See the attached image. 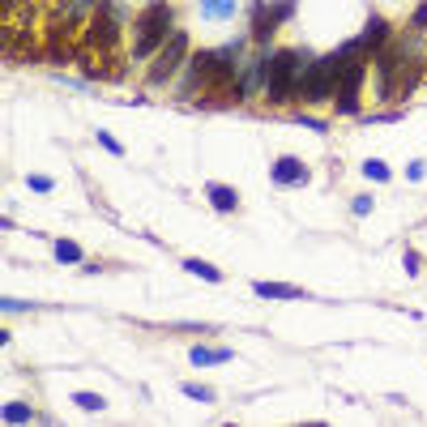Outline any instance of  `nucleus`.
I'll list each match as a JSON object with an SVG mask.
<instances>
[{
    "instance_id": "11",
    "label": "nucleus",
    "mask_w": 427,
    "mask_h": 427,
    "mask_svg": "<svg viewBox=\"0 0 427 427\" xmlns=\"http://www.w3.org/2000/svg\"><path fill=\"white\" fill-rule=\"evenodd\" d=\"M86 43H90L94 51H115V43H120V21H115V17H107V13L98 9V13L90 17Z\"/></svg>"
},
{
    "instance_id": "14",
    "label": "nucleus",
    "mask_w": 427,
    "mask_h": 427,
    "mask_svg": "<svg viewBox=\"0 0 427 427\" xmlns=\"http://www.w3.org/2000/svg\"><path fill=\"white\" fill-rule=\"evenodd\" d=\"M252 295H261V299H308L299 287H287V282H252Z\"/></svg>"
},
{
    "instance_id": "15",
    "label": "nucleus",
    "mask_w": 427,
    "mask_h": 427,
    "mask_svg": "<svg viewBox=\"0 0 427 427\" xmlns=\"http://www.w3.org/2000/svg\"><path fill=\"white\" fill-rule=\"evenodd\" d=\"M192 364H197V368H210V364H231V351H227V346H192Z\"/></svg>"
},
{
    "instance_id": "17",
    "label": "nucleus",
    "mask_w": 427,
    "mask_h": 427,
    "mask_svg": "<svg viewBox=\"0 0 427 427\" xmlns=\"http://www.w3.org/2000/svg\"><path fill=\"white\" fill-rule=\"evenodd\" d=\"M184 269H188L192 278H205V282H222V269H218V265H210V261H201V257H188V261H184Z\"/></svg>"
},
{
    "instance_id": "2",
    "label": "nucleus",
    "mask_w": 427,
    "mask_h": 427,
    "mask_svg": "<svg viewBox=\"0 0 427 427\" xmlns=\"http://www.w3.org/2000/svg\"><path fill=\"white\" fill-rule=\"evenodd\" d=\"M372 60H376L381 98H406L419 86V77H423V56H419L415 38H389Z\"/></svg>"
},
{
    "instance_id": "28",
    "label": "nucleus",
    "mask_w": 427,
    "mask_h": 427,
    "mask_svg": "<svg viewBox=\"0 0 427 427\" xmlns=\"http://www.w3.org/2000/svg\"><path fill=\"white\" fill-rule=\"evenodd\" d=\"M406 175H411V180H423V175H427V163H411V167H406Z\"/></svg>"
},
{
    "instance_id": "10",
    "label": "nucleus",
    "mask_w": 427,
    "mask_h": 427,
    "mask_svg": "<svg viewBox=\"0 0 427 427\" xmlns=\"http://www.w3.org/2000/svg\"><path fill=\"white\" fill-rule=\"evenodd\" d=\"M389 38H393V30H389V21H385V17H368V26H364V34H359V38H351V43H342V47L368 60V56H376V51H381V47L389 43Z\"/></svg>"
},
{
    "instance_id": "3",
    "label": "nucleus",
    "mask_w": 427,
    "mask_h": 427,
    "mask_svg": "<svg viewBox=\"0 0 427 427\" xmlns=\"http://www.w3.org/2000/svg\"><path fill=\"white\" fill-rule=\"evenodd\" d=\"M308 64H312V56L299 51V47L274 51L269 56V77H265V103H274V107L295 103V86H299V77H304Z\"/></svg>"
},
{
    "instance_id": "24",
    "label": "nucleus",
    "mask_w": 427,
    "mask_h": 427,
    "mask_svg": "<svg viewBox=\"0 0 427 427\" xmlns=\"http://www.w3.org/2000/svg\"><path fill=\"white\" fill-rule=\"evenodd\" d=\"M26 188H34V192H51L56 180H51V175H26Z\"/></svg>"
},
{
    "instance_id": "5",
    "label": "nucleus",
    "mask_w": 427,
    "mask_h": 427,
    "mask_svg": "<svg viewBox=\"0 0 427 427\" xmlns=\"http://www.w3.org/2000/svg\"><path fill=\"white\" fill-rule=\"evenodd\" d=\"M175 21V13H171V4L167 0H150L141 13H137V21H133V60H154V51L167 43V34L175 30L171 26Z\"/></svg>"
},
{
    "instance_id": "13",
    "label": "nucleus",
    "mask_w": 427,
    "mask_h": 427,
    "mask_svg": "<svg viewBox=\"0 0 427 427\" xmlns=\"http://www.w3.org/2000/svg\"><path fill=\"white\" fill-rule=\"evenodd\" d=\"M205 197H210V205H214L218 214H235V210H240V192H235L231 184H205Z\"/></svg>"
},
{
    "instance_id": "19",
    "label": "nucleus",
    "mask_w": 427,
    "mask_h": 427,
    "mask_svg": "<svg viewBox=\"0 0 427 427\" xmlns=\"http://www.w3.org/2000/svg\"><path fill=\"white\" fill-rule=\"evenodd\" d=\"M0 419H4V423H30L34 411H30L26 402H4V406H0Z\"/></svg>"
},
{
    "instance_id": "25",
    "label": "nucleus",
    "mask_w": 427,
    "mask_h": 427,
    "mask_svg": "<svg viewBox=\"0 0 427 427\" xmlns=\"http://www.w3.org/2000/svg\"><path fill=\"white\" fill-rule=\"evenodd\" d=\"M402 261H406V274H411V278H419V269H423V265H419V252H415V248H406V257H402Z\"/></svg>"
},
{
    "instance_id": "26",
    "label": "nucleus",
    "mask_w": 427,
    "mask_h": 427,
    "mask_svg": "<svg viewBox=\"0 0 427 427\" xmlns=\"http://www.w3.org/2000/svg\"><path fill=\"white\" fill-rule=\"evenodd\" d=\"M411 30H415V34H419V30H427V4H419V9H415V17H411Z\"/></svg>"
},
{
    "instance_id": "23",
    "label": "nucleus",
    "mask_w": 427,
    "mask_h": 427,
    "mask_svg": "<svg viewBox=\"0 0 427 427\" xmlns=\"http://www.w3.org/2000/svg\"><path fill=\"white\" fill-rule=\"evenodd\" d=\"M98 145H103L107 154H115V158H124V145H120V141H115L111 133H103V128H98Z\"/></svg>"
},
{
    "instance_id": "8",
    "label": "nucleus",
    "mask_w": 427,
    "mask_h": 427,
    "mask_svg": "<svg viewBox=\"0 0 427 427\" xmlns=\"http://www.w3.org/2000/svg\"><path fill=\"white\" fill-rule=\"evenodd\" d=\"M342 51H346V47H342ZM364 73H368V60L355 56V51H346V64H342V73H338V103H334L338 115H355V111H359V86H364Z\"/></svg>"
},
{
    "instance_id": "4",
    "label": "nucleus",
    "mask_w": 427,
    "mask_h": 427,
    "mask_svg": "<svg viewBox=\"0 0 427 427\" xmlns=\"http://www.w3.org/2000/svg\"><path fill=\"white\" fill-rule=\"evenodd\" d=\"M342 64H346V51H342V47L329 51V56H312V64L304 68V77H299V86H295V98H299L304 107L329 103V98L338 94V73H342Z\"/></svg>"
},
{
    "instance_id": "21",
    "label": "nucleus",
    "mask_w": 427,
    "mask_h": 427,
    "mask_svg": "<svg viewBox=\"0 0 427 427\" xmlns=\"http://www.w3.org/2000/svg\"><path fill=\"white\" fill-rule=\"evenodd\" d=\"M364 175H368V180H376V184H389V180H393V171H389L381 158H368V163H364Z\"/></svg>"
},
{
    "instance_id": "22",
    "label": "nucleus",
    "mask_w": 427,
    "mask_h": 427,
    "mask_svg": "<svg viewBox=\"0 0 427 427\" xmlns=\"http://www.w3.org/2000/svg\"><path fill=\"white\" fill-rule=\"evenodd\" d=\"M73 406H77V411H86V415H98L107 402H103L98 393H73Z\"/></svg>"
},
{
    "instance_id": "6",
    "label": "nucleus",
    "mask_w": 427,
    "mask_h": 427,
    "mask_svg": "<svg viewBox=\"0 0 427 427\" xmlns=\"http://www.w3.org/2000/svg\"><path fill=\"white\" fill-rule=\"evenodd\" d=\"M184 64H188V34H184V30H171L167 43L154 51L145 81H150V86H167V81H175V73H180Z\"/></svg>"
},
{
    "instance_id": "20",
    "label": "nucleus",
    "mask_w": 427,
    "mask_h": 427,
    "mask_svg": "<svg viewBox=\"0 0 427 427\" xmlns=\"http://www.w3.org/2000/svg\"><path fill=\"white\" fill-rule=\"evenodd\" d=\"M184 398H192V402H205V406H214V402H218V393H214L210 385H197V381H184Z\"/></svg>"
},
{
    "instance_id": "16",
    "label": "nucleus",
    "mask_w": 427,
    "mask_h": 427,
    "mask_svg": "<svg viewBox=\"0 0 427 427\" xmlns=\"http://www.w3.org/2000/svg\"><path fill=\"white\" fill-rule=\"evenodd\" d=\"M56 261H64V265H86V252H81L77 240H56Z\"/></svg>"
},
{
    "instance_id": "7",
    "label": "nucleus",
    "mask_w": 427,
    "mask_h": 427,
    "mask_svg": "<svg viewBox=\"0 0 427 427\" xmlns=\"http://www.w3.org/2000/svg\"><path fill=\"white\" fill-rule=\"evenodd\" d=\"M295 17V0H257L252 4V30H248V38L252 43H261V47H269V38L278 34V26L282 21H291Z\"/></svg>"
},
{
    "instance_id": "27",
    "label": "nucleus",
    "mask_w": 427,
    "mask_h": 427,
    "mask_svg": "<svg viewBox=\"0 0 427 427\" xmlns=\"http://www.w3.org/2000/svg\"><path fill=\"white\" fill-rule=\"evenodd\" d=\"M372 210H376L372 197H355V214H372Z\"/></svg>"
},
{
    "instance_id": "1",
    "label": "nucleus",
    "mask_w": 427,
    "mask_h": 427,
    "mask_svg": "<svg viewBox=\"0 0 427 427\" xmlns=\"http://www.w3.org/2000/svg\"><path fill=\"white\" fill-rule=\"evenodd\" d=\"M240 60H244V38H231V43H222V47H214V51H192L188 64H184L180 98L192 103V98H201L210 86H218V81H235Z\"/></svg>"
},
{
    "instance_id": "18",
    "label": "nucleus",
    "mask_w": 427,
    "mask_h": 427,
    "mask_svg": "<svg viewBox=\"0 0 427 427\" xmlns=\"http://www.w3.org/2000/svg\"><path fill=\"white\" fill-rule=\"evenodd\" d=\"M235 13V0H201V17L210 21H227Z\"/></svg>"
},
{
    "instance_id": "12",
    "label": "nucleus",
    "mask_w": 427,
    "mask_h": 427,
    "mask_svg": "<svg viewBox=\"0 0 427 427\" xmlns=\"http://www.w3.org/2000/svg\"><path fill=\"white\" fill-rule=\"evenodd\" d=\"M269 180L278 184V188H304L308 180H312V171L299 163V158H291V154H282L274 167H269Z\"/></svg>"
},
{
    "instance_id": "9",
    "label": "nucleus",
    "mask_w": 427,
    "mask_h": 427,
    "mask_svg": "<svg viewBox=\"0 0 427 427\" xmlns=\"http://www.w3.org/2000/svg\"><path fill=\"white\" fill-rule=\"evenodd\" d=\"M269 47H261L257 56H248V60H240V73H235V86H240V94L244 98H257V94H265V77H269Z\"/></svg>"
}]
</instances>
